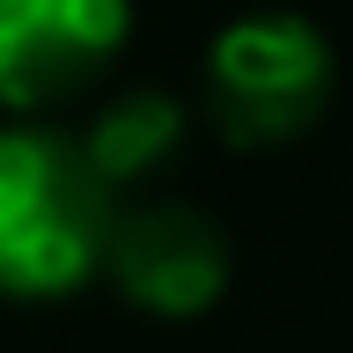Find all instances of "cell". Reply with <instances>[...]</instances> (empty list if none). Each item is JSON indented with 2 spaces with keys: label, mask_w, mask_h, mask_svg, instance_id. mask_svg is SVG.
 Masks as SVG:
<instances>
[{
  "label": "cell",
  "mask_w": 353,
  "mask_h": 353,
  "mask_svg": "<svg viewBox=\"0 0 353 353\" xmlns=\"http://www.w3.org/2000/svg\"><path fill=\"white\" fill-rule=\"evenodd\" d=\"M118 192L81 140L44 125H0V294L52 302L110 265Z\"/></svg>",
  "instance_id": "cell-1"
},
{
  "label": "cell",
  "mask_w": 353,
  "mask_h": 353,
  "mask_svg": "<svg viewBox=\"0 0 353 353\" xmlns=\"http://www.w3.org/2000/svg\"><path fill=\"white\" fill-rule=\"evenodd\" d=\"M206 96L228 140L280 148L309 132L331 103V44L302 15H243L206 52Z\"/></svg>",
  "instance_id": "cell-2"
},
{
  "label": "cell",
  "mask_w": 353,
  "mask_h": 353,
  "mask_svg": "<svg viewBox=\"0 0 353 353\" xmlns=\"http://www.w3.org/2000/svg\"><path fill=\"white\" fill-rule=\"evenodd\" d=\"M132 37V0H0V110L81 96Z\"/></svg>",
  "instance_id": "cell-3"
},
{
  "label": "cell",
  "mask_w": 353,
  "mask_h": 353,
  "mask_svg": "<svg viewBox=\"0 0 353 353\" xmlns=\"http://www.w3.org/2000/svg\"><path fill=\"white\" fill-rule=\"evenodd\" d=\"M103 272L148 316H199L228 287V236H221L214 214L176 206V199H154V206L118 214Z\"/></svg>",
  "instance_id": "cell-4"
},
{
  "label": "cell",
  "mask_w": 353,
  "mask_h": 353,
  "mask_svg": "<svg viewBox=\"0 0 353 353\" xmlns=\"http://www.w3.org/2000/svg\"><path fill=\"white\" fill-rule=\"evenodd\" d=\"M176 140H184V110H176L170 96H154V88H132V96L96 110V125L81 132V154L96 162V176H103L110 192H118V184L154 176L176 154Z\"/></svg>",
  "instance_id": "cell-5"
}]
</instances>
